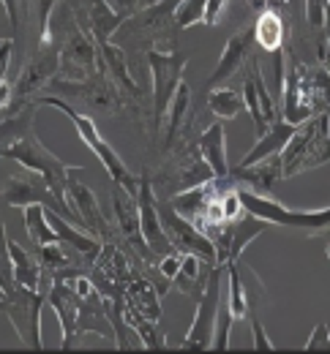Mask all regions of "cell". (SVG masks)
I'll use <instances>...</instances> for the list:
<instances>
[{"instance_id": "cell-40", "label": "cell", "mask_w": 330, "mask_h": 354, "mask_svg": "<svg viewBox=\"0 0 330 354\" xmlns=\"http://www.w3.org/2000/svg\"><path fill=\"white\" fill-rule=\"evenodd\" d=\"M306 349H330V330L325 322H320V324L311 330V335H309V341H306Z\"/></svg>"}, {"instance_id": "cell-42", "label": "cell", "mask_w": 330, "mask_h": 354, "mask_svg": "<svg viewBox=\"0 0 330 354\" xmlns=\"http://www.w3.org/2000/svg\"><path fill=\"white\" fill-rule=\"evenodd\" d=\"M11 55H14V41H11V39H0V88H3V82H6Z\"/></svg>"}, {"instance_id": "cell-25", "label": "cell", "mask_w": 330, "mask_h": 354, "mask_svg": "<svg viewBox=\"0 0 330 354\" xmlns=\"http://www.w3.org/2000/svg\"><path fill=\"white\" fill-rule=\"evenodd\" d=\"M191 120V88L186 80H181V85L175 90L169 106H167V136H164V153L172 150L178 145V139L183 136V131H189Z\"/></svg>"}, {"instance_id": "cell-28", "label": "cell", "mask_w": 330, "mask_h": 354, "mask_svg": "<svg viewBox=\"0 0 330 354\" xmlns=\"http://www.w3.org/2000/svg\"><path fill=\"white\" fill-rule=\"evenodd\" d=\"M123 297H126V306L134 308L137 313H142L145 319L150 322H158L161 319V306H158V289L142 278V275H134L126 286H123Z\"/></svg>"}, {"instance_id": "cell-2", "label": "cell", "mask_w": 330, "mask_h": 354, "mask_svg": "<svg viewBox=\"0 0 330 354\" xmlns=\"http://www.w3.org/2000/svg\"><path fill=\"white\" fill-rule=\"evenodd\" d=\"M284 120L300 126L309 118L330 109V71L325 66L309 68L303 63H289L284 77Z\"/></svg>"}, {"instance_id": "cell-5", "label": "cell", "mask_w": 330, "mask_h": 354, "mask_svg": "<svg viewBox=\"0 0 330 354\" xmlns=\"http://www.w3.org/2000/svg\"><path fill=\"white\" fill-rule=\"evenodd\" d=\"M44 90L55 93V95H68L71 101H80V106H85L93 115H118L123 106V93L109 80V74L104 68H98V74L80 80V82L55 77V80H49Z\"/></svg>"}, {"instance_id": "cell-3", "label": "cell", "mask_w": 330, "mask_h": 354, "mask_svg": "<svg viewBox=\"0 0 330 354\" xmlns=\"http://www.w3.org/2000/svg\"><path fill=\"white\" fill-rule=\"evenodd\" d=\"M36 104H39V106H55V109H60V112L77 126V133L85 139V145L95 153V158L101 161V167L107 169V175L112 177V183L120 185V188H126L129 194H137V188H140V177L131 175V169L126 167V161H123V158L115 153V147L98 133L95 120L91 118V115L77 112V106H71V104H68L66 98H60V95H39Z\"/></svg>"}, {"instance_id": "cell-41", "label": "cell", "mask_w": 330, "mask_h": 354, "mask_svg": "<svg viewBox=\"0 0 330 354\" xmlns=\"http://www.w3.org/2000/svg\"><path fill=\"white\" fill-rule=\"evenodd\" d=\"M227 8H230V0H208V6H205V25H219L221 22V17L227 14Z\"/></svg>"}, {"instance_id": "cell-24", "label": "cell", "mask_w": 330, "mask_h": 354, "mask_svg": "<svg viewBox=\"0 0 330 354\" xmlns=\"http://www.w3.org/2000/svg\"><path fill=\"white\" fill-rule=\"evenodd\" d=\"M196 150L202 161L210 167L213 177H230V161H227V131L221 123H210L202 136L196 139Z\"/></svg>"}, {"instance_id": "cell-32", "label": "cell", "mask_w": 330, "mask_h": 354, "mask_svg": "<svg viewBox=\"0 0 330 354\" xmlns=\"http://www.w3.org/2000/svg\"><path fill=\"white\" fill-rule=\"evenodd\" d=\"M208 109H210L219 120H232L240 109H246L243 93L230 90V88H213L208 93Z\"/></svg>"}, {"instance_id": "cell-30", "label": "cell", "mask_w": 330, "mask_h": 354, "mask_svg": "<svg viewBox=\"0 0 330 354\" xmlns=\"http://www.w3.org/2000/svg\"><path fill=\"white\" fill-rule=\"evenodd\" d=\"M101 272H107L120 289L134 278V272H131V267L126 262V254L120 251V245H115L112 240H104L101 243V251H98V257H95L93 262Z\"/></svg>"}, {"instance_id": "cell-46", "label": "cell", "mask_w": 330, "mask_h": 354, "mask_svg": "<svg viewBox=\"0 0 330 354\" xmlns=\"http://www.w3.org/2000/svg\"><path fill=\"white\" fill-rule=\"evenodd\" d=\"M325 254H328V262H330V245H328V251H325Z\"/></svg>"}, {"instance_id": "cell-37", "label": "cell", "mask_w": 330, "mask_h": 354, "mask_svg": "<svg viewBox=\"0 0 330 354\" xmlns=\"http://www.w3.org/2000/svg\"><path fill=\"white\" fill-rule=\"evenodd\" d=\"M230 308L221 306L219 308V319H216V330H213V341H210V349H227L230 346Z\"/></svg>"}, {"instance_id": "cell-36", "label": "cell", "mask_w": 330, "mask_h": 354, "mask_svg": "<svg viewBox=\"0 0 330 354\" xmlns=\"http://www.w3.org/2000/svg\"><path fill=\"white\" fill-rule=\"evenodd\" d=\"M205 6H208V0H181L178 8H175V17H172V28L186 30L191 25L202 22L205 19Z\"/></svg>"}, {"instance_id": "cell-27", "label": "cell", "mask_w": 330, "mask_h": 354, "mask_svg": "<svg viewBox=\"0 0 330 354\" xmlns=\"http://www.w3.org/2000/svg\"><path fill=\"white\" fill-rule=\"evenodd\" d=\"M295 131H297L295 123H289V120H276L268 131L259 133V142L243 156V161H240L237 167H251V164H257V161H262V158L279 156V153L284 150V145L292 139V133Z\"/></svg>"}, {"instance_id": "cell-4", "label": "cell", "mask_w": 330, "mask_h": 354, "mask_svg": "<svg viewBox=\"0 0 330 354\" xmlns=\"http://www.w3.org/2000/svg\"><path fill=\"white\" fill-rule=\"evenodd\" d=\"M282 158V177H295L297 172L317 169L330 161V115L320 112L300 123V129L292 133V139L279 153Z\"/></svg>"}, {"instance_id": "cell-16", "label": "cell", "mask_w": 330, "mask_h": 354, "mask_svg": "<svg viewBox=\"0 0 330 354\" xmlns=\"http://www.w3.org/2000/svg\"><path fill=\"white\" fill-rule=\"evenodd\" d=\"M71 11H74L77 25L93 39L95 46L112 41L120 22L126 19L107 0H71Z\"/></svg>"}, {"instance_id": "cell-23", "label": "cell", "mask_w": 330, "mask_h": 354, "mask_svg": "<svg viewBox=\"0 0 330 354\" xmlns=\"http://www.w3.org/2000/svg\"><path fill=\"white\" fill-rule=\"evenodd\" d=\"M8 251H11V259H14V278H17V283L19 286H28L33 292H47L49 283H52V275L44 272L39 257L30 254V251H25L14 240H8Z\"/></svg>"}, {"instance_id": "cell-18", "label": "cell", "mask_w": 330, "mask_h": 354, "mask_svg": "<svg viewBox=\"0 0 330 354\" xmlns=\"http://www.w3.org/2000/svg\"><path fill=\"white\" fill-rule=\"evenodd\" d=\"M137 207H140V226L145 234L147 248L153 251L156 259L172 254V243L164 232V223L158 218V207H156V194H153V180L147 175L140 177V188H137Z\"/></svg>"}, {"instance_id": "cell-8", "label": "cell", "mask_w": 330, "mask_h": 354, "mask_svg": "<svg viewBox=\"0 0 330 354\" xmlns=\"http://www.w3.org/2000/svg\"><path fill=\"white\" fill-rule=\"evenodd\" d=\"M60 71V46L55 44H39V49L30 55V60L22 66L14 88H11V106L8 109H22L25 104L36 101L39 93H44L49 80H55Z\"/></svg>"}, {"instance_id": "cell-43", "label": "cell", "mask_w": 330, "mask_h": 354, "mask_svg": "<svg viewBox=\"0 0 330 354\" xmlns=\"http://www.w3.org/2000/svg\"><path fill=\"white\" fill-rule=\"evenodd\" d=\"M109 6H112L118 14H123V17H129V14L137 11V0H109Z\"/></svg>"}, {"instance_id": "cell-35", "label": "cell", "mask_w": 330, "mask_h": 354, "mask_svg": "<svg viewBox=\"0 0 330 354\" xmlns=\"http://www.w3.org/2000/svg\"><path fill=\"white\" fill-rule=\"evenodd\" d=\"M0 289L6 292V297H11L17 292V278H14V259L8 251V234H6V223L0 221Z\"/></svg>"}, {"instance_id": "cell-13", "label": "cell", "mask_w": 330, "mask_h": 354, "mask_svg": "<svg viewBox=\"0 0 330 354\" xmlns=\"http://www.w3.org/2000/svg\"><path fill=\"white\" fill-rule=\"evenodd\" d=\"M101 68V57H98V46L95 41L77 25H68V36L60 41V71L57 77L60 80H88L98 74Z\"/></svg>"}, {"instance_id": "cell-45", "label": "cell", "mask_w": 330, "mask_h": 354, "mask_svg": "<svg viewBox=\"0 0 330 354\" xmlns=\"http://www.w3.org/2000/svg\"><path fill=\"white\" fill-rule=\"evenodd\" d=\"M248 6H265V0H248Z\"/></svg>"}, {"instance_id": "cell-11", "label": "cell", "mask_w": 330, "mask_h": 354, "mask_svg": "<svg viewBox=\"0 0 330 354\" xmlns=\"http://www.w3.org/2000/svg\"><path fill=\"white\" fill-rule=\"evenodd\" d=\"M227 275V265H213L208 270L202 295H199V306L194 313L189 333L183 338V349L196 346V349H208L213 341V330H216V319H219V308H221V283Z\"/></svg>"}, {"instance_id": "cell-26", "label": "cell", "mask_w": 330, "mask_h": 354, "mask_svg": "<svg viewBox=\"0 0 330 354\" xmlns=\"http://www.w3.org/2000/svg\"><path fill=\"white\" fill-rule=\"evenodd\" d=\"M98 57H101V68L109 74V80L120 88V93H129V95L140 98V88H137V82L129 71V60H126L123 46H118L115 41L98 44Z\"/></svg>"}, {"instance_id": "cell-33", "label": "cell", "mask_w": 330, "mask_h": 354, "mask_svg": "<svg viewBox=\"0 0 330 354\" xmlns=\"http://www.w3.org/2000/svg\"><path fill=\"white\" fill-rule=\"evenodd\" d=\"M123 313H126V324H129V330L140 335V341L145 344V349H164V346H167V341H164V335L158 333L156 322L145 319L142 313H137V310L129 308V306H126Z\"/></svg>"}, {"instance_id": "cell-22", "label": "cell", "mask_w": 330, "mask_h": 354, "mask_svg": "<svg viewBox=\"0 0 330 354\" xmlns=\"http://www.w3.org/2000/svg\"><path fill=\"white\" fill-rule=\"evenodd\" d=\"M230 177L235 180L237 185L248 188V191L271 194L276 180H282V158L271 156V158H262V161H257L251 167H235V169H230Z\"/></svg>"}, {"instance_id": "cell-44", "label": "cell", "mask_w": 330, "mask_h": 354, "mask_svg": "<svg viewBox=\"0 0 330 354\" xmlns=\"http://www.w3.org/2000/svg\"><path fill=\"white\" fill-rule=\"evenodd\" d=\"M322 30L328 33V52H330V3H328V14H325V28Z\"/></svg>"}, {"instance_id": "cell-6", "label": "cell", "mask_w": 330, "mask_h": 354, "mask_svg": "<svg viewBox=\"0 0 330 354\" xmlns=\"http://www.w3.org/2000/svg\"><path fill=\"white\" fill-rule=\"evenodd\" d=\"M186 63H189V57L183 52H161L156 46L147 49V68L153 77V136L156 139L164 131L167 106L183 80Z\"/></svg>"}, {"instance_id": "cell-29", "label": "cell", "mask_w": 330, "mask_h": 354, "mask_svg": "<svg viewBox=\"0 0 330 354\" xmlns=\"http://www.w3.org/2000/svg\"><path fill=\"white\" fill-rule=\"evenodd\" d=\"M251 28H254V44H259L265 52L273 55L284 46V22L279 8H273V6L262 8Z\"/></svg>"}, {"instance_id": "cell-9", "label": "cell", "mask_w": 330, "mask_h": 354, "mask_svg": "<svg viewBox=\"0 0 330 354\" xmlns=\"http://www.w3.org/2000/svg\"><path fill=\"white\" fill-rule=\"evenodd\" d=\"M44 303H47V292H33V289L19 286V283H17V292L0 303L3 313L8 316L19 341L28 349H44V338H42V308H44Z\"/></svg>"}, {"instance_id": "cell-19", "label": "cell", "mask_w": 330, "mask_h": 354, "mask_svg": "<svg viewBox=\"0 0 330 354\" xmlns=\"http://www.w3.org/2000/svg\"><path fill=\"white\" fill-rule=\"evenodd\" d=\"M66 202L74 210L77 223L85 226V232H91L101 243L112 240V229H109V223L104 221V216H101V207H98V199L93 196V191L85 183L74 180L71 175L66 180Z\"/></svg>"}, {"instance_id": "cell-17", "label": "cell", "mask_w": 330, "mask_h": 354, "mask_svg": "<svg viewBox=\"0 0 330 354\" xmlns=\"http://www.w3.org/2000/svg\"><path fill=\"white\" fill-rule=\"evenodd\" d=\"M112 207H115V226H118V234L126 240V245L140 254L142 259H145V265H156L158 259L153 257V251L147 248L145 234H142L137 194H129L126 188L118 185V188H115V196H112Z\"/></svg>"}, {"instance_id": "cell-20", "label": "cell", "mask_w": 330, "mask_h": 354, "mask_svg": "<svg viewBox=\"0 0 330 354\" xmlns=\"http://www.w3.org/2000/svg\"><path fill=\"white\" fill-rule=\"evenodd\" d=\"M251 49H254V28H243L235 36H230V41L224 44V52L219 57L216 71L208 77V90L221 88L227 80H232L237 71L251 60V55H254Z\"/></svg>"}, {"instance_id": "cell-15", "label": "cell", "mask_w": 330, "mask_h": 354, "mask_svg": "<svg viewBox=\"0 0 330 354\" xmlns=\"http://www.w3.org/2000/svg\"><path fill=\"white\" fill-rule=\"evenodd\" d=\"M243 104L251 112V120L257 126V133H265L276 120H279V109H276V98L268 88L259 60L251 55V60L246 63V77H243Z\"/></svg>"}, {"instance_id": "cell-7", "label": "cell", "mask_w": 330, "mask_h": 354, "mask_svg": "<svg viewBox=\"0 0 330 354\" xmlns=\"http://www.w3.org/2000/svg\"><path fill=\"white\" fill-rule=\"evenodd\" d=\"M240 202L251 216H259L276 226H292L306 232H320L330 226V207L325 210H289L282 202L271 199V194H257L248 188H240Z\"/></svg>"}, {"instance_id": "cell-34", "label": "cell", "mask_w": 330, "mask_h": 354, "mask_svg": "<svg viewBox=\"0 0 330 354\" xmlns=\"http://www.w3.org/2000/svg\"><path fill=\"white\" fill-rule=\"evenodd\" d=\"M227 275H230V303H227L230 316H232V322L248 319L251 306H248V297H246V283L240 281V272H237L235 262H232V265H227Z\"/></svg>"}, {"instance_id": "cell-39", "label": "cell", "mask_w": 330, "mask_h": 354, "mask_svg": "<svg viewBox=\"0 0 330 354\" xmlns=\"http://www.w3.org/2000/svg\"><path fill=\"white\" fill-rule=\"evenodd\" d=\"M248 322H251V335H254V349H276L273 341L265 335V327L259 322L257 313H248Z\"/></svg>"}, {"instance_id": "cell-12", "label": "cell", "mask_w": 330, "mask_h": 354, "mask_svg": "<svg viewBox=\"0 0 330 354\" xmlns=\"http://www.w3.org/2000/svg\"><path fill=\"white\" fill-rule=\"evenodd\" d=\"M156 207H158V218L164 223V232H167V237H169V243H172V248L175 251H183V254H191V257H199L205 265H216V245H213V240L202 232V229H196L189 218H183L169 202H164V199H156Z\"/></svg>"}, {"instance_id": "cell-10", "label": "cell", "mask_w": 330, "mask_h": 354, "mask_svg": "<svg viewBox=\"0 0 330 354\" xmlns=\"http://www.w3.org/2000/svg\"><path fill=\"white\" fill-rule=\"evenodd\" d=\"M3 202H6L8 207H28V205H36V202H39V205H44L47 210H55V213H60L63 218L77 223V216H74V210L68 207L66 196L55 194V191L49 188L47 180L42 175H36V172H30V169H22L17 177L6 180V185H3ZM77 226H80V223H77Z\"/></svg>"}, {"instance_id": "cell-38", "label": "cell", "mask_w": 330, "mask_h": 354, "mask_svg": "<svg viewBox=\"0 0 330 354\" xmlns=\"http://www.w3.org/2000/svg\"><path fill=\"white\" fill-rule=\"evenodd\" d=\"M330 0H306V17L311 28H325V14H328Z\"/></svg>"}, {"instance_id": "cell-14", "label": "cell", "mask_w": 330, "mask_h": 354, "mask_svg": "<svg viewBox=\"0 0 330 354\" xmlns=\"http://www.w3.org/2000/svg\"><path fill=\"white\" fill-rule=\"evenodd\" d=\"M268 226H271V221H265L259 216H251L246 210L240 218L221 223L219 229H213L208 237L216 245V265H232V262H237V257L246 251V245L257 234H262Z\"/></svg>"}, {"instance_id": "cell-1", "label": "cell", "mask_w": 330, "mask_h": 354, "mask_svg": "<svg viewBox=\"0 0 330 354\" xmlns=\"http://www.w3.org/2000/svg\"><path fill=\"white\" fill-rule=\"evenodd\" d=\"M36 112H39V104L30 101L0 123V158H11L22 169H30V172L42 175L55 194L66 196V180L71 172H77L82 167L60 161L57 153H52L39 139V133L33 129L36 126Z\"/></svg>"}, {"instance_id": "cell-21", "label": "cell", "mask_w": 330, "mask_h": 354, "mask_svg": "<svg viewBox=\"0 0 330 354\" xmlns=\"http://www.w3.org/2000/svg\"><path fill=\"white\" fill-rule=\"evenodd\" d=\"M178 3H181V0H156V3H147L142 11L129 14V17L120 22L115 39H120V36H142V33H161V30H167V28L172 25V17H175Z\"/></svg>"}, {"instance_id": "cell-31", "label": "cell", "mask_w": 330, "mask_h": 354, "mask_svg": "<svg viewBox=\"0 0 330 354\" xmlns=\"http://www.w3.org/2000/svg\"><path fill=\"white\" fill-rule=\"evenodd\" d=\"M25 213V229H28V237L33 240V245H49V243H60V234L57 229L49 223L47 207L44 205H28L22 207Z\"/></svg>"}]
</instances>
